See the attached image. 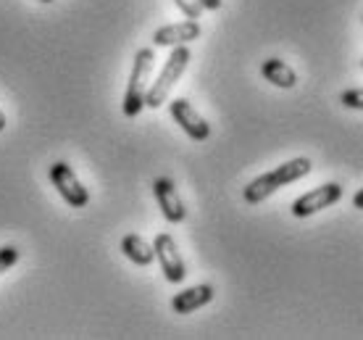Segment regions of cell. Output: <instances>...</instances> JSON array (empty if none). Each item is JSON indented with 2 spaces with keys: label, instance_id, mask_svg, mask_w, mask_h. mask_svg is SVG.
Returning a JSON list of instances; mask_svg holds the SVG:
<instances>
[{
  "label": "cell",
  "instance_id": "obj_3",
  "mask_svg": "<svg viewBox=\"0 0 363 340\" xmlns=\"http://www.w3.org/2000/svg\"><path fill=\"white\" fill-rule=\"evenodd\" d=\"M190 61H192V53L187 45L172 48V55H169V61H166L161 74H158V79L147 87V95H145L147 109H161V106L169 101V92L174 90V84L179 82L182 74L187 72Z\"/></svg>",
  "mask_w": 363,
  "mask_h": 340
},
{
  "label": "cell",
  "instance_id": "obj_9",
  "mask_svg": "<svg viewBox=\"0 0 363 340\" xmlns=\"http://www.w3.org/2000/svg\"><path fill=\"white\" fill-rule=\"evenodd\" d=\"M203 35V29L195 18H187V21H177V24H166V27L155 29L153 32V45L155 48H177V45H187L192 40H198Z\"/></svg>",
  "mask_w": 363,
  "mask_h": 340
},
{
  "label": "cell",
  "instance_id": "obj_18",
  "mask_svg": "<svg viewBox=\"0 0 363 340\" xmlns=\"http://www.w3.org/2000/svg\"><path fill=\"white\" fill-rule=\"evenodd\" d=\"M6 124H9V121H6V114H3V111H0V132H3V129H6Z\"/></svg>",
  "mask_w": 363,
  "mask_h": 340
},
{
  "label": "cell",
  "instance_id": "obj_16",
  "mask_svg": "<svg viewBox=\"0 0 363 340\" xmlns=\"http://www.w3.org/2000/svg\"><path fill=\"white\" fill-rule=\"evenodd\" d=\"M221 3H224V0H200V6H203L206 11H218L221 9Z\"/></svg>",
  "mask_w": 363,
  "mask_h": 340
},
{
  "label": "cell",
  "instance_id": "obj_14",
  "mask_svg": "<svg viewBox=\"0 0 363 340\" xmlns=\"http://www.w3.org/2000/svg\"><path fill=\"white\" fill-rule=\"evenodd\" d=\"M340 103L345 106V109H355V111H363V90H345L340 95Z\"/></svg>",
  "mask_w": 363,
  "mask_h": 340
},
{
  "label": "cell",
  "instance_id": "obj_10",
  "mask_svg": "<svg viewBox=\"0 0 363 340\" xmlns=\"http://www.w3.org/2000/svg\"><path fill=\"white\" fill-rule=\"evenodd\" d=\"M213 285H192V287H184L179 293L172 298V309L177 314H192L203 309V306H208L213 301Z\"/></svg>",
  "mask_w": 363,
  "mask_h": 340
},
{
  "label": "cell",
  "instance_id": "obj_1",
  "mask_svg": "<svg viewBox=\"0 0 363 340\" xmlns=\"http://www.w3.org/2000/svg\"><path fill=\"white\" fill-rule=\"evenodd\" d=\"M311 158L306 156H298L292 158V161H284L281 166L272 169V172H266V175L255 177L253 182H247V187L242 190V198H245L250 206H258V203H264L266 198H272L277 190H281L284 185H292L303 180L306 175H311Z\"/></svg>",
  "mask_w": 363,
  "mask_h": 340
},
{
  "label": "cell",
  "instance_id": "obj_20",
  "mask_svg": "<svg viewBox=\"0 0 363 340\" xmlns=\"http://www.w3.org/2000/svg\"><path fill=\"white\" fill-rule=\"evenodd\" d=\"M361 66H363V58H361Z\"/></svg>",
  "mask_w": 363,
  "mask_h": 340
},
{
  "label": "cell",
  "instance_id": "obj_15",
  "mask_svg": "<svg viewBox=\"0 0 363 340\" xmlns=\"http://www.w3.org/2000/svg\"><path fill=\"white\" fill-rule=\"evenodd\" d=\"M174 3H177V9L182 11V13H184V16L187 18H195V21H198L200 18V13H203V6H200V0H174Z\"/></svg>",
  "mask_w": 363,
  "mask_h": 340
},
{
  "label": "cell",
  "instance_id": "obj_11",
  "mask_svg": "<svg viewBox=\"0 0 363 340\" xmlns=\"http://www.w3.org/2000/svg\"><path fill=\"white\" fill-rule=\"evenodd\" d=\"M261 74H264L266 82H272L274 87H281V90H292L298 84V74L287 61L281 58H266L261 64Z\"/></svg>",
  "mask_w": 363,
  "mask_h": 340
},
{
  "label": "cell",
  "instance_id": "obj_13",
  "mask_svg": "<svg viewBox=\"0 0 363 340\" xmlns=\"http://www.w3.org/2000/svg\"><path fill=\"white\" fill-rule=\"evenodd\" d=\"M18 258H21V251L16 246H3L0 248V275L9 272L13 264H18Z\"/></svg>",
  "mask_w": 363,
  "mask_h": 340
},
{
  "label": "cell",
  "instance_id": "obj_7",
  "mask_svg": "<svg viewBox=\"0 0 363 340\" xmlns=\"http://www.w3.org/2000/svg\"><path fill=\"white\" fill-rule=\"evenodd\" d=\"M169 114H172V119L179 124L182 132H184L190 140L203 143V140L211 138V124L200 116L198 111L192 109L190 101H184V98H174V101H169Z\"/></svg>",
  "mask_w": 363,
  "mask_h": 340
},
{
  "label": "cell",
  "instance_id": "obj_2",
  "mask_svg": "<svg viewBox=\"0 0 363 340\" xmlns=\"http://www.w3.org/2000/svg\"><path fill=\"white\" fill-rule=\"evenodd\" d=\"M153 61H155V53L150 48L137 50L135 64H132V74H129V82H127V92H124V101H121V111H124V116H129V119H135L137 114L145 109V95H147V87H150Z\"/></svg>",
  "mask_w": 363,
  "mask_h": 340
},
{
  "label": "cell",
  "instance_id": "obj_19",
  "mask_svg": "<svg viewBox=\"0 0 363 340\" xmlns=\"http://www.w3.org/2000/svg\"><path fill=\"white\" fill-rule=\"evenodd\" d=\"M40 3H53V0H40Z\"/></svg>",
  "mask_w": 363,
  "mask_h": 340
},
{
  "label": "cell",
  "instance_id": "obj_8",
  "mask_svg": "<svg viewBox=\"0 0 363 340\" xmlns=\"http://www.w3.org/2000/svg\"><path fill=\"white\" fill-rule=\"evenodd\" d=\"M153 195H155V201H158V209H161L166 221H172V224L184 221L187 209H184V203H182L179 193H177L174 180H169V177H158V180L153 182Z\"/></svg>",
  "mask_w": 363,
  "mask_h": 340
},
{
  "label": "cell",
  "instance_id": "obj_5",
  "mask_svg": "<svg viewBox=\"0 0 363 340\" xmlns=\"http://www.w3.org/2000/svg\"><path fill=\"white\" fill-rule=\"evenodd\" d=\"M153 251L166 280H169L172 285L184 283L187 267H184V258H182L179 248H177V240H174L169 232H161V235H155V240H153Z\"/></svg>",
  "mask_w": 363,
  "mask_h": 340
},
{
  "label": "cell",
  "instance_id": "obj_6",
  "mask_svg": "<svg viewBox=\"0 0 363 340\" xmlns=\"http://www.w3.org/2000/svg\"><path fill=\"white\" fill-rule=\"evenodd\" d=\"M340 198H342V185L327 182V185H321V187H313V190L303 193L298 201L292 203V216H298V219L313 216V214H318L321 209L335 206Z\"/></svg>",
  "mask_w": 363,
  "mask_h": 340
},
{
  "label": "cell",
  "instance_id": "obj_17",
  "mask_svg": "<svg viewBox=\"0 0 363 340\" xmlns=\"http://www.w3.org/2000/svg\"><path fill=\"white\" fill-rule=\"evenodd\" d=\"M353 206H355V209H361V212H363V187H361V190H358V193L353 195Z\"/></svg>",
  "mask_w": 363,
  "mask_h": 340
},
{
  "label": "cell",
  "instance_id": "obj_21",
  "mask_svg": "<svg viewBox=\"0 0 363 340\" xmlns=\"http://www.w3.org/2000/svg\"><path fill=\"white\" fill-rule=\"evenodd\" d=\"M361 21H363V18H361Z\"/></svg>",
  "mask_w": 363,
  "mask_h": 340
},
{
  "label": "cell",
  "instance_id": "obj_4",
  "mask_svg": "<svg viewBox=\"0 0 363 340\" xmlns=\"http://www.w3.org/2000/svg\"><path fill=\"white\" fill-rule=\"evenodd\" d=\"M50 182L72 209H84L90 203V190L79 182V177L74 175V169L66 161H55L50 166Z\"/></svg>",
  "mask_w": 363,
  "mask_h": 340
},
{
  "label": "cell",
  "instance_id": "obj_12",
  "mask_svg": "<svg viewBox=\"0 0 363 340\" xmlns=\"http://www.w3.org/2000/svg\"><path fill=\"white\" fill-rule=\"evenodd\" d=\"M121 253L137 264V267H150L155 261V251H153V243H147L145 238H140V235H124L121 238Z\"/></svg>",
  "mask_w": 363,
  "mask_h": 340
}]
</instances>
